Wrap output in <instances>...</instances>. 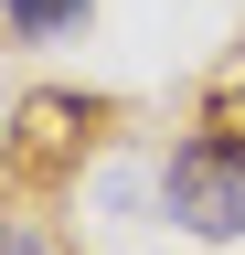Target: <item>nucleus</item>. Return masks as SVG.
<instances>
[{
    "instance_id": "nucleus-2",
    "label": "nucleus",
    "mask_w": 245,
    "mask_h": 255,
    "mask_svg": "<svg viewBox=\"0 0 245 255\" xmlns=\"http://www.w3.org/2000/svg\"><path fill=\"white\" fill-rule=\"evenodd\" d=\"M85 11H96V0H0V21H11L21 43H64Z\"/></svg>"
},
{
    "instance_id": "nucleus-1",
    "label": "nucleus",
    "mask_w": 245,
    "mask_h": 255,
    "mask_svg": "<svg viewBox=\"0 0 245 255\" xmlns=\"http://www.w3.org/2000/svg\"><path fill=\"white\" fill-rule=\"evenodd\" d=\"M160 213L181 234H203V245H235L245 234V138H224V128L181 138L160 159Z\"/></svg>"
},
{
    "instance_id": "nucleus-3",
    "label": "nucleus",
    "mask_w": 245,
    "mask_h": 255,
    "mask_svg": "<svg viewBox=\"0 0 245 255\" xmlns=\"http://www.w3.org/2000/svg\"><path fill=\"white\" fill-rule=\"evenodd\" d=\"M0 255H43V234H21V223H0Z\"/></svg>"
}]
</instances>
